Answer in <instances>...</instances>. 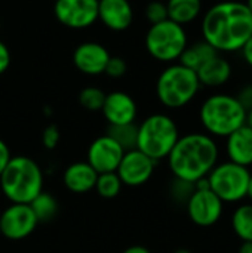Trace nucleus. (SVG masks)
Returning a JSON list of instances; mask_svg holds the SVG:
<instances>
[{
	"instance_id": "ddd939ff",
	"label": "nucleus",
	"mask_w": 252,
	"mask_h": 253,
	"mask_svg": "<svg viewBox=\"0 0 252 253\" xmlns=\"http://www.w3.org/2000/svg\"><path fill=\"white\" fill-rule=\"evenodd\" d=\"M123 154V148L114 139H111L108 135H102L94 139L92 144L89 145L88 163L98 175L116 172Z\"/></svg>"
},
{
	"instance_id": "2eb2a0df",
	"label": "nucleus",
	"mask_w": 252,
	"mask_h": 253,
	"mask_svg": "<svg viewBox=\"0 0 252 253\" xmlns=\"http://www.w3.org/2000/svg\"><path fill=\"white\" fill-rule=\"evenodd\" d=\"M101 113L108 125H129L135 123L138 108L129 93L114 90L105 95Z\"/></svg>"
},
{
	"instance_id": "7c9ffc66",
	"label": "nucleus",
	"mask_w": 252,
	"mask_h": 253,
	"mask_svg": "<svg viewBox=\"0 0 252 253\" xmlns=\"http://www.w3.org/2000/svg\"><path fill=\"white\" fill-rule=\"evenodd\" d=\"M238 101L242 104V107L248 111L250 108H252V84H245L239 93H238Z\"/></svg>"
},
{
	"instance_id": "4468645a",
	"label": "nucleus",
	"mask_w": 252,
	"mask_h": 253,
	"mask_svg": "<svg viewBox=\"0 0 252 253\" xmlns=\"http://www.w3.org/2000/svg\"><path fill=\"white\" fill-rule=\"evenodd\" d=\"M111 58L105 46L97 42L80 43L73 52L74 67L86 76H100L105 71L107 62Z\"/></svg>"
},
{
	"instance_id": "58836bf2",
	"label": "nucleus",
	"mask_w": 252,
	"mask_h": 253,
	"mask_svg": "<svg viewBox=\"0 0 252 253\" xmlns=\"http://www.w3.org/2000/svg\"><path fill=\"white\" fill-rule=\"evenodd\" d=\"M245 4H247V7L250 9V12L252 13V0H247V1H245Z\"/></svg>"
},
{
	"instance_id": "5701e85b",
	"label": "nucleus",
	"mask_w": 252,
	"mask_h": 253,
	"mask_svg": "<svg viewBox=\"0 0 252 253\" xmlns=\"http://www.w3.org/2000/svg\"><path fill=\"white\" fill-rule=\"evenodd\" d=\"M30 208L37 222H49L58 213L56 199L50 193H46V191H42L36 199H33V202L30 203Z\"/></svg>"
},
{
	"instance_id": "473e14b6",
	"label": "nucleus",
	"mask_w": 252,
	"mask_h": 253,
	"mask_svg": "<svg viewBox=\"0 0 252 253\" xmlns=\"http://www.w3.org/2000/svg\"><path fill=\"white\" fill-rule=\"evenodd\" d=\"M10 157H12V156H10V150H9L7 144L0 138V175H1V172L4 170L6 165L9 163Z\"/></svg>"
},
{
	"instance_id": "393cba45",
	"label": "nucleus",
	"mask_w": 252,
	"mask_h": 253,
	"mask_svg": "<svg viewBox=\"0 0 252 253\" xmlns=\"http://www.w3.org/2000/svg\"><path fill=\"white\" fill-rule=\"evenodd\" d=\"M123 184L116 172L100 173L95 182V190L102 199H114L120 194Z\"/></svg>"
},
{
	"instance_id": "0eeeda50",
	"label": "nucleus",
	"mask_w": 252,
	"mask_h": 253,
	"mask_svg": "<svg viewBox=\"0 0 252 253\" xmlns=\"http://www.w3.org/2000/svg\"><path fill=\"white\" fill-rule=\"evenodd\" d=\"M146 49L151 58L160 62H175L189 44L187 33L183 25L166 19L150 25L146 34Z\"/></svg>"
},
{
	"instance_id": "cd10ccee",
	"label": "nucleus",
	"mask_w": 252,
	"mask_h": 253,
	"mask_svg": "<svg viewBox=\"0 0 252 253\" xmlns=\"http://www.w3.org/2000/svg\"><path fill=\"white\" fill-rule=\"evenodd\" d=\"M146 18L147 21L153 24H159L168 19V9L166 3L163 0H153L146 6Z\"/></svg>"
},
{
	"instance_id": "f3484780",
	"label": "nucleus",
	"mask_w": 252,
	"mask_h": 253,
	"mask_svg": "<svg viewBox=\"0 0 252 253\" xmlns=\"http://www.w3.org/2000/svg\"><path fill=\"white\" fill-rule=\"evenodd\" d=\"M227 160L236 165L252 166V129L248 125L241 126L226 138Z\"/></svg>"
},
{
	"instance_id": "9d476101",
	"label": "nucleus",
	"mask_w": 252,
	"mask_h": 253,
	"mask_svg": "<svg viewBox=\"0 0 252 253\" xmlns=\"http://www.w3.org/2000/svg\"><path fill=\"white\" fill-rule=\"evenodd\" d=\"M186 209L193 224H196L198 227H212L221 219L224 203L209 188L195 190V193L186 203Z\"/></svg>"
},
{
	"instance_id": "423d86ee",
	"label": "nucleus",
	"mask_w": 252,
	"mask_h": 253,
	"mask_svg": "<svg viewBox=\"0 0 252 253\" xmlns=\"http://www.w3.org/2000/svg\"><path fill=\"white\" fill-rule=\"evenodd\" d=\"M180 130L168 114H151L138 126L137 150L149 156L156 163L169 156L180 138Z\"/></svg>"
},
{
	"instance_id": "c9c22d12",
	"label": "nucleus",
	"mask_w": 252,
	"mask_h": 253,
	"mask_svg": "<svg viewBox=\"0 0 252 253\" xmlns=\"http://www.w3.org/2000/svg\"><path fill=\"white\" fill-rule=\"evenodd\" d=\"M238 253H252V242H242Z\"/></svg>"
},
{
	"instance_id": "4be33fe9",
	"label": "nucleus",
	"mask_w": 252,
	"mask_h": 253,
	"mask_svg": "<svg viewBox=\"0 0 252 253\" xmlns=\"http://www.w3.org/2000/svg\"><path fill=\"white\" fill-rule=\"evenodd\" d=\"M232 230L242 242H252V203L239 205L232 213Z\"/></svg>"
},
{
	"instance_id": "ea45409f",
	"label": "nucleus",
	"mask_w": 252,
	"mask_h": 253,
	"mask_svg": "<svg viewBox=\"0 0 252 253\" xmlns=\"http://www.w3.org/2000/svg\"><path fill=\"white\" fill-rule=\"evenodd\" d=\"M175 253H192L189 249H178V251H175Z\"/></svg>"
},
{
	"instance_id": "39448f33",
	"label": "nucleus",
	"mask_w": 252,
	"mask_h": 253,
	"mask_svg": "<svg viewBox=\"0 0 252 253\" xmlns=\"http://www.w3.org/2000/svg\"><path fill=\"white\" fill-rule=\"evenodd\" d=\"M196 71L180 62L168 65L156 82V95L160 104L171 110L189 105L201 90Z\"/></svg>"
},
{
	"instance_id": "a878e982",
	"label": "nucleus",
	"mask_w": 252,
	"mask_h": 253,
	"mask_svg": "<svg viewBox=\"0 0 252 253\" xmlns=\"http://www.w3.org/2000/svg\"><path fill=\"white\" fill-rule=\"evenodd\" d=\"M105 92L97 86L83 87L79 93V104L88 111H101L105 99Z\"/></svg>"
},
{
	"instance_id": "6e6552de",
	"label": "nucleus",
	"mask_w": 252,
	"mask_h": 253,
	"mask_svg": "<svg viewBox=\"0 0 252 253\" xmlns=\"http://www.w3.org/2000/svg\"><path fill=\"white\" fill-rule=\"evenodd\" d=\"M250 178V168L236 165L229 160L217 163L206 176L209 190L223 203H241L245 200L248 197Z\"/></svg>"
},
{
	"instance_id": "2f4dec72",
	"label": "nucleus",
	"mask_w": 252,
	"mask_h": 253,
	"mask_svg": "<svg viewBox=\"0 0 252 253\" xmlns=\"http://www.w3.org/2000/svg\"><path fill=\"white\" fill-rule=\"evenodd\" d=\"M10 65V50L9 47L0 40V74H3Z\"/></svg>"
},
{
	"instance_id": "f257e3e1",
	"label": "nucleus",
	"mask_w": 252,
	"mask_h": 253,
	"mask_svg": "<svg viewBox=\"0 0 252 253\" xmlns=\"http://www.w3.org/2000/svg\"><path fill=\"white\" fill-rule=\"evenodd\" d=\"M251 36L252 13L242 1H220L203 15L202 37L218 53L241 50Z\"/></svg>"
},
{
	"instance_id": "c756f323",
	"label": "nucleus",
	"mask_w": 252,
	"mask_h": 253,
	"mask_svg": "<svg viewBox=\"0 0 252 253\" xmlns=\"http://www.w3.org/2000/svg\"><path fill=\"white\" fill-rule=\"evenodd\" d=\"M59 130L55 125H49L45 127L43 133H42V144L46 150H53L58 147L59 144Z\"/></svg>"
},
{
	"instance_id": "c85d7f7f",
	"label": "nucleus",
	"mask_w": 252,
	"mask_h": 253,
	"mask_svg": "<svg viewBox=\"0 0 252 253\" xmlns=\"http://www.w3.org/2000/svg\"><path fill=\"white\" fill-rule=\"evenodd\" d=\"M128 71V64L123 58L120 56H111L107 62V67H105V74L111 79H120L126 74Z\"/></svg>"
},
{
	"instance_id": "72a5a7b5",
	"label": "nucleus",
	"mask_w": 252,
	"mask_h": 253,
	"mask_svg": "<svg viewBox=\"0 0 252 253\" xmlns=\"http://www.w3.org/2000/svg\"><path fill=\"white\" fill-rule=\"evenodd\" d=\"M241 52H242V56H244L245 62L250 67H252V36L248 39V42L244 44V47L241 49Z\"/></svg>"
},
{
	"instance_id": "a19ab883",
	"label": "nucleus",
	"mask_w": 252,
	"mask_h": 253,
	"mask_svg": "<svg viewBox=\"0 0 252 253\" xmlns=\"http://www.w3.org/2000/svg\"><path fill=\"white\" fill-rule=\"evenodd\" d=\"M0 27H1V22H0Z\"/></svg>"
},
{
	"instance_id": "aec40b11",
	"label": "nucleus",
	"mask_w": 252,
	"mask_h": 253,
	"mask_svg": "<svg viewBox=\"0 0 252 253\" xmlns=\"http://www.w3.org/2000/svg\"><path fill=\"white\" fill-rule=\"evenodd\" d=\"M168 19L187 25L198 19L202 12V0H166Z\"/></svg>"
},
{
	"instance_id": "6ab92c4d",
	"label": "nucleus",
	"mask_w": 252,
	"mask_h": 253,
	"mask_svg": "<svg viewBox=\"0 0 252 253\" xmlns=\"http://www.w3.org/2000/svg\"><path fill=\"white\" fill-rule=\"evenodd\" d=\"M232 64L220 56L215 55L214 58H211L209 61H206L198 71V79L201 86H206V87H220L223 84H226L230 77H232Z\"/></svg>"
},
{
	"instance_id": "dca6fc26",
	"label": "nucleus",
	"mask_w": 252,
	"mask_h": 253,
	"mask_svg": "<svg viewBox=\"0 0 252 253\" xmlns=\"http://www.w3.org/2000/svg\"><path fill=\"white\" fill-rule=\"evenodd\" d=\"M98 19L111 31H125L134 21L129 0H98Z\"/></svg>"
},
{
	"instance_id": "f03ea898",
	"label": "nucleus",
	"mask_w": 252,
	"mask_h": 253,
	"mask_svg": "<svg viewBox=\"0 0 252 253\" xmlns=\"http://www.w3.org/2000/svg\"><path fill=\"white\" fill-rule=\"evenodd\" d=\"M166 159L174 178L195 184L215 168L220 150L212 136L193 132L180 136Z\"/></svg>"
},
{
	"instance_id": "f8f14e48",
	"label": "nucleus",
	"mask_w": 252,
	"mask_h": 253,
	"mask_svg": "<svg viewBox=\"0 0 252 253\" xmlns=\"http://www.w3.org/2000/svg\"><path fill=\"white\" fill-rule=\"evenodd\" d=\"M156 162L140 150L125 151L122 162L116 170L120 181L126 187H141L153 176Z\"/></svg>"
},
{
	"instance_id": "bb28decb",
	"label": "nucleus",
	"mask_w": 252,
	"mask_h": 253,
	"mask_svg": "<svg viewBox=\"0 0 252 253\" xmlns=\"http://www.w3.org/2000/svg\"><path fill=\"white\" fill-rule=\"evenodd\" d=\"M195 190L196 188H195L193 182H189V181H184V179H178V178H174L172 184L169 185L171 199L175 203H180V205H186L189 202V199L192 197V194L195 193Z\"/></svg>"
},
{
	"instance_id": "1a4fd4ad",
	"label": "nucleus",
	"mask_w": 252,
	"mask_h": 253,
	"mask_svg": "<svg viewBox=\"0 0 252 253\" xmlns=\"http://www.w3.org/2000/svg\"><path fill=\"white\" fill-rule=\"evenodd\" d=\"M53 15L61 25L83 30L97 22L98 0H55Z\"/></svg>"
},
{
	"instance_id": "4c0bfd02",
	"label": "nucleus",
	"mask_w": 252,
	"mask_h": 253,
	"mask_svg": "<svg viewBox=\"0 0 252 253\" xmlns=\"http://www.w3.org/2000/svg\"><path fill=\"white\" fill-rule=\"evenodd\" d=\"M248 199H251L252 200V173L251 178H250V185H248Z\"/></svg>"
},
{
	"instance_id": "e433bc0d",
	"label": "nucleus",
	"mask_w": 252,
	"mask_h": 253,
	"mask_svg": "<svg viewBox=\"0 0 252 253\" xmlns=\"http://www.w3.org/2000/svg\"><path fill=\"white\" fill-rule=\"evenodd\" d=\"M245 125H248L252 129V108H250V110L247 111V122H245Z\"/></svg>"
},
{
	"instance_id": "20e7f679",
	"label": "nucleus",
	"mask_w": 252,
	"mask_h": 253,
	"mask_svg": "<svg viewBox=\"0 0 252 253\" xmlns=\"http://www.w3.org/2000/svg\"><path fill=\"white\" fill-rule=\"evenodd\" d=\"M199 120L205 132L212 138H227L245 125L247 110L236 96L215 93L208 96L199 110Z\"/></svg>"
},
{
	"instance_id": "b1692460",
	"label": "nucleus",
	"mask_w": 252,
	"mask_h": 253,
	"mask_svg": "<svg viewBox=\"0 0 252 253\" xmlns=\"http://www.w3.org/2000/svg\"><path fill=\"white\" fill-rule=\"evenodd\" d=\"M111 139H114L123 151H131L137 148L138 138V126L135 123L129 125H108L107 133Z\"/></svg>"
},
{
	"instance_id": "7ed1b4c3",
	"label": "nucleus",
	"mask_w": 252,
	"mask_h": 253,
	"mask_svg": "<svg viewBox=\"0 0 252 253\" xmlns=\"http://www.w3.org/2000/svg\"><path fill=\"white\" fill-rule=\"evenodd\" d=\"M0 188L10 203L30 205L43 191L40 166L25 156L10 157L0 175Z\"/></svg>"
},
{
	"instance_id": "a211bd4d",
	"label": "nucleus",
	"mask_w": 252,
	"mask_h": 253,
	"mask_svg": "<svg viewBox=\"0 0 252 253\" xmlns=\"http://www.w3.org/2000/svg\"><path fill=\"white\" fill-rule=\"evenodd\" d=\"M98 173L88 162H76L70 165L62 175L64 185L68 191L76 194H85L95 188Z\"/></svg>"
},
{
	"instance_id": "9b49d317",
	"label": "nucleus",
	"mask_w": 252,
	"mask_h": 253,
	"mask_svg": "<svg viewBox=\"0 0 252 253\" xmlns=\"http://www.w3.org/2000/svg\"><path fill=\"white\" fill-rule=\"evenodd\" d=\"M37 219L30 205L12 203L0 215V233L9 240H22L37 227Z\"/></svg>"
},
{
	"instance_id": "f704fd0d",
	"label": "nucleus",
	"mask_w": 252,
	"mask_h": 253,
	"mask_svg": "<svg viewBox=\"0 0 252 253\" xmlns=\"http://www.w3.org/2000/svg\"><path fill=\"white\" fill-rule=\"evenodd\" d=\"M122 253H151L147 248L144 246H140V245H135V246H129L128 249H125Z\"/></svg>"
},
{
	"instance_id": "412c9836",
	"label": "nucleus",
	"mask_w": 252,
	"mask_h": 253,
	"mask_svg": "<svg viewBox=\"0 0 252 253\" xmlns=\"http://www.w3.org/2000/svg\"><path fill=\"white\" fill-rule=\"evenodd\" d=\"M218 55V52L203 39L199 42H195L192 44H187L184 52L181 53L178 62L193 71H198L206 61Z\"/></svg>"
}]
</instances>
